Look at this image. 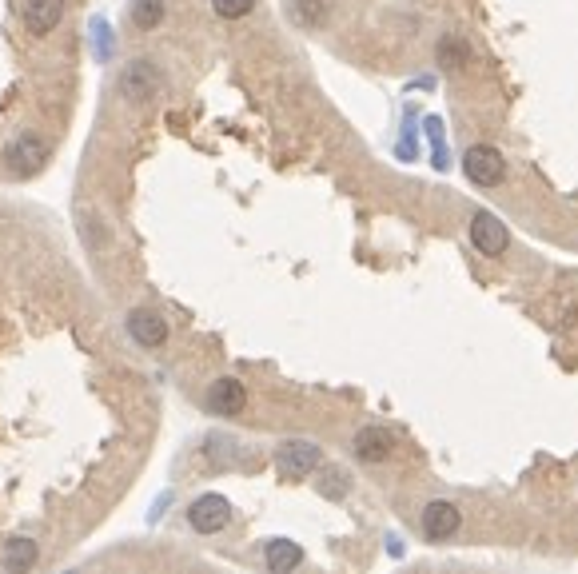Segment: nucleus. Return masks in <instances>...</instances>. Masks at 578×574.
I'll return each mask as SVG.
<instances>
[{
	"label": "nucleus",
	"instance_id": "nucleus-2",
	"mask_svg": "<svg viewBox=\"0 0 578 574\" xmlns=\"http://www.w3.org/2000/svg\"><path fill=\"white\" fill-rule=\"evenodd\" d=\"M463 176L475 184V188H499L507 180V160L499 148L491 144H471L463 152Z\"/></svg>",
	"mask_w": 578,
	"mask_h": 574
},
{
	"label": "nucleus",
	"instance_id": "nucleus-5",
	"mask_svg": "<svg viewBox=\"0 0 578 574\" xmlns=\"http://www.w3.org/2000/svg\"><path fill=\"white\" fill-rule=\"evenodd\" d=\"M319 459H323V451L315 447V443H307V439H291L284 443L280 451H276V471H280V479H307L315 467H319Z\"/></svg>",
	"mask_w": 578,
	"mask_h": 574
},
{
	"label": "nucleus",
	"instance_id": "nucleus-8",
	"mask_svg": "<svg viewBox=\"0 0 578 574\" xmlns=\"http://www.w3.org/2000/svg\"><path fill=\"white\" fill-rule=\"evenodd\" d=\"M204 403H208V411H212V415L232 419V415H240V411H244V403H248V387H244L240 379L224 375V379H216V383L208 387Z\"/></svg>",
	"mask_w": 578,
	"mask_h": 574
},
{
	"label": "nucleus",
	"instance_id": "nucleus-14",
	"mask_svg": "<svg viewBox=\"0 0 578 574\" xmlns=\"http://www.w3.org/2000/svg\"><path fill=\"white\" fill-rule=\"evenodd\" d=\"M435 60H439L443 72H459V68L471 64V44L459 40V36H443V40L435 44Z\"/></svg>",
	"mask_w": 578,
	"mask_h": 574
},
{
	"label": "nucleus",
	"instance_id": "nucleus-11",
	"mask_svg": "<svg viewBox=\"0 0 578 574\" xmlns=\"http://www.w3.org/2000/svg\"><path fill=\"white\" fill-rule=\"evenodd\" d=\"M64 8H68V0H24V28L32 32V36H48L60 20H64Z\"/></svg>",
	"mask_w": 578,
	"mask_h": 574
},
{
	"label": "nucleus",
	"instance_id": "nucleus-12",
	"mask_svg": "<svg viewBox=\"0 0 578 574\" xmlns=\"http://www.w3.org/2000/svg\"><path fill=\"white\" fill-rule=\"evenodd\" d=\"M36 559H40V547L28 539V535H16V539H8L4 543V574H28L36 567Z\"/></svg>",
	"mask_w": 578,
	"mask_h": 574
},
{
	"label": "nucleus",
	"instance_id": "nucleus-17",
	"mask_svg": "<svg viewBox=\"0 0 578 574\" xmlns=\"http://www.w3.org/2000/svg\"><path fill=\"white\" fill-rule=\"evenodd\" d=\"M256 8V0H212V12L220 20H244Z\"/></svg>",
	"mask_w": 578,
	"mask_h": 574
},
{
	"label": "nucleus",
	"instance_id": "nucleus-10",
	"mask_svg": "<svg viewBox=\"0 0 578 574\" xmlns=\"http://www.w3.org/2000/svg\"><path fill=\"white\" fill-rule=\"evenodd\" d=\"M423 535L431 539V543H443V539H451L455 531H459V523H463V515H459V507L455 503H447V499H435V503H427L423 507Z\"/></svg>",
	"mask_w": 578,
	"mask_h": 574
},
{
	"label": "nucleus",
	"instance_id": "nucleus-7",
	"mask_svg": "<svg viewBox=\"0 0 578 574\" xmlns=\"http://www.w3.org/2000/svg\"><path fill=\"white\" fill-rule=\"evenodd\" d=\"M128 335H132L140 347L156 351V347L168 343V319H164L160 311H152V307H132V311H128Z\"/></svg>",
	"mask_w": 578,
	"mask_h": 574
},
{
	"label": "nucleus",
	"instance_id": "nucleus-13",
	"mask_svg": "<svg viewBox=\"0 0 578 574\" xmlns=\"http://www.w3.org/2000/svg\"><path fill=\"white\" fill-rule=\"evenodd\" d=\"M264 563H268L272 574H291L303 563V551H299V543H291V539H272V543L264 547Z\"/></svg>",
	"mask_w": 578,
	"mask_h": 574
},
{
	"label": "nucleus",
	"instance_id": "nucleus-3",
	"mask_svg": "<svg viewBox=\"0 0 578 574\" xmlns=\"http://www.w3.org/2000/svg\"><path fill=\"white\" fill-rule=\"evenodd\" d=\"M48 156H52L48 140H44L40 132H24V136H16V140L4 148V168H8L12 176H36V172L48 164Z\"/></svg>",
	"mask_w": 578,
	"mask_h": 574
},
{
	"label": "nucleus",
	"instance_id": "nucleus-16",
	"mask_svg": "<svg viewBox=\"0 0 578 574\" xmlns=\"http://www.w3.org/2000/svg\"><path fill=\"white\" fill-rule=\"evenodd\" d=\"M291 16L303 28H319L327 20V0H291Z\"/></svg>",
	"mask_w": 578,
	"mask_h": 574
},
{
	"label": "nucleus",
	"instance_id": "nucleus-6",
	"mask_svg": "<svg viewBox=\"0 0 578 574\" xmlns=\"http://www.w3.org/2000/svg\"><path fill=\"white\" fill-rule=\"evenodd\" d=\"M188 523H192L196 535H220L232 523V503L224 495H200L188 507Z\"/></svg>",
	"mask_w": 578,
	"mask_h": 574
},
{
	"label": "nucleus",
	"instance_id": "nucleus-15",
	"mask_svg": "<svg viewBox=\"0 0 578 574\" xmlns=\"http://www.w3.org/2000/svg\"><path fill=\"white\" fill-rule=\"evenodd\" d=\"M164 0H132V24L140 28V32H152L160 20H164Z\"/></svg>",
	"mask_w": 578,
	"mask_h": 574
},
{
	"label": "nucleus",
	"instance_id": "nucleus-19",
	"mask_svg": "<svg viewBox=\"0 0 578 574\" xmlns=\"http://www.w3.org/2000/svg\"><path fill=\"white\" fill-rule=\"evenodd\" d=\"M64 574H76V571H64Z\"/></svg>",
	"mask_w": 578,
	"mask_h": 574
},
{
	"label": "nucleus",
	"instance_id": "nucleus-1",
	"mask_svg": "<svg viewBox=\"0 0 578 574\" xmlns=\"http://www.w3.org/2000/svg\"><path fill=\"white\" fill-rule=\"evenodd\" d=\"M116 92H120V100L132 104V108L152 104V100L164 92V72H160V64L148 60V56L128 60V64L120 68V76H116Z\"/></svg>",
	"mask_w": 578,
	"mask_h": 574
},
{
	"label": "nucleus",
	"instance_id": "nucleus-9",
	"mask_svg": "<svg viewBox=\"0 0 578 574\" xmlns=\"http://www.w3.org/2000/svg\"><path fill=\"white\" fill-rule=\"evenodd\" d=\"M351 451H355V459L359 463H387L391 459V451H395V435L387 431V427H359L355 431V439H351Z\"/></svg>",
	"mask_w": 578,
	"mask_h": 574
},
{
	"label": "nucleus",
	"instance_id": "nucleus-4",
	"mask_svg": "<svg viewBox=\"0 0 578 574\" xmlns=\"http://www.w3.org/2000/svg\"><path fill=\"white\" fill-rule=\"evenodd\" d=\"M471 244H475L479 256L499 260L511 248V232H507V224L495 212H475L471 216Z\"/></svg>",
	"mask_w": 578,
	"mask_h": 574
},
{
	"label": "nucleus",
	"instance_id": "nucleus-18",
	"mask_svg": "<svg viewBox=\"0 0 578 574\" xmlns=\"http://www.w3.org/2000/svg\"><path fill=\"white\" fill-rule=\"evenodd\" d=\"M96 36H100V40H96V52L108 56V28H104V20H96Z\"/></svg>",
	"mask_w": 578,
	"mask_h": 574
}]
</instances>
